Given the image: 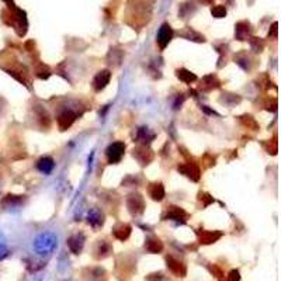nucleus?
Masks as SVG:
<instances>
[{
    "label": "nucleus",
    "mask_w": 281,
    "mask_h": 281,
    "mask_svg": "<svg viewBox=\"0 0 281 281\" xmlns=\"http://www.w3.org/2000/svg\"><path fill=\"white\" fill-rule=\"evenodd\" d=\"M37 167H38V170H40V172L48 174V173H51L52 170H54L55 163L51 158H42V159H40V161H38Z\"/></svg>",
    "instance_id": "nucleus-13"
},
{
    "label": "nucleus",
    "mask_w": 281,
    "mask_h": 281,
    "mask_svg": "<svg viewBox=\"0 0 281 281\" xmlns=\"http://www.w3.org/2000/svg\"><path fill=\"white\" fill-rule=\"evenodd\" d=\"M200 200H205V204H204V205H208L211 202H214V199H212L211 196H208V194H205V193H201V194H200Z\"/></svg>",
    "instance_id": "nucleus-24"
},
{
    "label": "nucleus",
    "mask_w": 281,
    "mask_h": 281,
    "mask_svg": "<svg viewBox=\"0 0 281 281\" xmlns=\"http://www.w3.org/2000/svg\"><path fill=\"white\" fill-rule=\"evenodd\" d=\"M166 262H167V267H169V270L173 273V274H176L177 277H184L186 276V266L182 263V262H179V260H176L174 257L172 256H169L167 259H166Z\"/></svg>",
    "instance_id": "nucleus-8"
},
{
    "label": "nucleus",
    "mask_w": 281,
    "mask_h": 281,
    "mask_svg": "<svg viewBox=\"0 0 281 281\" xmlns=\"http://www.w3.org/2000/svg\"><path fill=\"white\" fill-rule=\"evenodd\" d=\"M7 254H9V249H7L6 243H4L3 238H0V260H1V259H4Z\"/></svg>",
    "instance_id": "nucleus-23"
},
{
    "label": "nucleus",
    "mask_w": 281,
    "mask_h": 281,
    "mask_svg": "<svg viewBox=\"0 0 281 281\" xmlns=\"http://www.w3.org/2000/svg\"><path fill=\"white\" fill-rule=\"evenodd\" d=\"M110 252H111V247L110 245H107L104 241H101L99 242V245L97 247L94 249V256H96V259H103V257H106V256H109Z\"/></svg>",
    "instance_id": "nucleus-17"
},
{
    "label": "nucleus",
    "mask_w": 281,
    "mask_h": 281,
    "mask_svg": "<svg viewBox=\"0 0 281 281\" xmlns=\"http://www.w3.org/2000/svg\"><path fill=\"white\" fill-rule=\"evenodd\" d=\"M149 196H151L155 201H161V200L164 197V187L161 183L151 184V187H149Z\"/></svg>",
    "instance_id": "nucleus-14"
},
{
    "label": "nucleus",
    "mask_w": 281,
    "mask_h": 281,
    "mask_svg": "<svg viewBox=\"0 0 281 281\" xmlns=\"http://www.w3.org/2000/svg\"><path fill=\"white\" fill-rule=\"evenodd\" d=\"M228 281H239V273L236 272V270L229 273V276H228Z\"/></svg>",
    "instance_id": "nucleus-25"
},
{
    "label": "nucleus",
    "mask_w": 281,
    "mask_h": 281,
    "mask_svg": "<svg viewBox=\"0 0 281 281\" xmlns=\"http://www.w3.org/2000/svg\"><path fill=\"white\" fill-rule=\"evenodd\" d=\"M221 236H222V234H221V232L204 231V232L200 235V242H201V243H204V245H209V243H214V242H217Z\"/></svg>",
    "instance_id": "nucleus-12"
},
{
    "label": "nucleus",
    "mask_w": 281,
    "mask_h": 281,
    "mask_svg": "<svg viewBox=\"0 0 281 281\" xmlns=\"http://www.w3.org/2000/svg\"><path fill=\"white\" fill-rule=\"evenodd\" d=\"M145 247L151 253H161L163 250V243L159 239H149L145 243Z\"/></svg>",
    "instance_id": "nucleus-16"
},
{
    "label": "nucleus",
    "mask_w": 281,
    "mask_h": 281,
    "mask_svg": "<svg viewBox=\"0 0 281 281\" xmlns=\"http://www.w3.org/2000/svg\"><path fill=\"white\" fill-rule=\"evenodd\" d=\"M21 202V199L20 197H17V196H7L6 199L3 200V205L4 207H7V208H10V207H14V205H18Z\"/></svg>",
    "instance_id": "nucleus-20"
},
{
    "label": "nucleus",
    "mask_w": 281,
    "mask_h": 281,
    "mask_svg": "<svg viewBox=\"0 0 281 281\" xmlns=\"http://www.w3.org/2000/svg\"><path fill=\"white\" fill-rule=\"evenodd\" d=\"M83 245H84V236L82 234H76L68 239V246L75 254H79L82 252Z\"/></svg>",
    "instance_id": "nucleus-9"
},
{
    "label": "nucleus",
    "mask_w": 281,
    "mask_h": 281,
    "mask_svg": "<svg viewBox=\"0 0 281 281\" xmlns=\"http://www.w3.org/2000/svg\"><path fill=\"white\" fill-rule=\"evenodd\" d=\"M131 235V227L127 224H121L117 228H114V236L120 241H125Z\"/></svg>",
    "instance_id": "nucleus-15"
},
{
    "label": "nucleus",
    "mask_w": 281,
    "mask_h": 281,
    "mask_svg": "<svg viewBox=\"0 0 281 281\" xmlns=\"http://www.w3.org/2000/svg\"><path fill=\"white\" fill-rule=\"evenodd\" d=\"M134 156H135L136 159L142 164H148L152 161V158H154V156H152V152H151L149 149H146L145 146L135 149V151H134Z\"/></svg>",
    "instance_id": "nucleus-11"
},
{
    "label": "nucleus",
    "mask_w": 281,
    "mask_h": 281,
    "mask_svg": "<svg viewBox=\"0 0 281 281\" xmlns=\"http://www.w3.org/2000/svg\"><path fill=\"white\" fill-rule=\"evenodd\" d=\"M87 221L93 227H100V225H103V215L100 214V211H97V209H91V211H89Z\"/></svg>",
    "instance_id": "nucleus-18"
},
{
    "label": "nucleus",
    "mask_w": 281,
    "mask_h": 281,
    "mask_svg": "<svg viewBox=\"0 0 281 281\" xmlns=\"http://www.w3.org/2000/svg\"><path fill=\"white\" fill-rule=\"evenodd\" d=\"M173 38V28L169 26V24H162V27L159 30V33H158V37H156V40H158V44L159 46L164 49L166 45L172 41Z\"/></svg>",
    "instance_id": "nucleus-3"
},
{
    "label": "nucleus",
    "mask_w": 281,
    "mask_h": 281,
    "mask_svg": "<svg viewBox=\"0 0 281 281\" xmlns=\"http://www.w3.org/2000/svg\"><path fill=\"white\" fill-rule=\"evenodd\" d=\"M176 73H177V78L184 83H191L197 80V76L194 73H191L190 71H187V69H179Z\"/></svg>",
    "instance_id": "nucleus-19"
},
{
    "label": "nucleus",
    "mask_w": 281,
    "mask_h": 281,
    "mask_svg": "<svg viewBox=\"0 0 281 281\" xmlns=\"http://www.w3.org/2000/svg\"><path fill=\"white\" fill-rule=\"evenodd\" d=\"M128 208L131 209V212H134V214H142L144 209H145V201L138 194L129 196V199H128Z\"/></svg>",
    "instance_id": "nucleus-6"
},
{
    "label": "nucleus",
    "mask_w": 281,
    "mask_h": 281,
    "mask_svg": "<svg viewBox=\"0 0 281 281\" xmlns=\"http://www.w3.org/2000/svg\"><path fill=\"white\" fill-rule=\"evenodd\" d=\"M208 79H211V80H214V82L217 80V78H215L214 75H212V78H211V76H207V79H204V80L207 82ZM207 84H208V87H207V89H212V87H215V84H212V83H207Z\"/></svg>",
    "instance_id": "nucleus-26"
},
{
    "label": "nucleus",
    "mask_w": 281,
    "mask_h": 281,
    "mask_svg": "<svg viewBox=\"0 0 281 281\" xmlns=\"http://www.w3.org/2000/svg\"><path fill=\"white\" fill-rule=\"evenodd\" d=\"M211 13H212L214 17L222 18L225 17V14H227V9H225L224 6H214V7L211 9Z\"/></svg>",
    "instance_id": "nucleus-21"
},
{
    "label": "nucleus",
    "mask_w": 281,
    "mask_h": 281,
    "mask_svg": "<svg viewBox=\"0 0 281 281\" xmlns=\"http://www.w3.org/2000/svg\"><path fill=\"white\" fill-rule=\"evenodd\" d=\"M55 246H56V236L52 234H42L34 242V249L38 254H49L54 252Z\"/></svg>",
    "instance_id": "nucleus-1"
},
{
    "label": "nucleus",
    "mask_w": 281,
    "mask_h": 281,
    "mask_svg": "<svg viewBox=\"0 0 281 281\" xmlns=\"http://www.w3.org/2000/svg\"><path fill=\"white\" fill-rule=\"evenodd\" d=\"M75 120H76V114H75L73 111H71V110L64 111V113L59 114V117H58V125H59V129H61V131L68 129V128L71 127L73 122H75Z\"/></svg>",
    "instance_id": "nucleus-7"
},
{
    "label": "nucleus",
    "mask_w": 281,
    "mask_h": 281,
    "mask_svg": "<svg viewBox=\"0 0 281 281\" xmlns=\"http://www.w3.org/2000/svg\"><path fill=\"white\" fill-rule=\"evenodd\" d=\"M179 172L186 174L187 177H190L191 180H194V182H199L200 180V173H201L200 172V167L196 163H193V162L179 166Z\"/></svg>",
    "instance_id": "nucleus-5"
},
{
    "label": "nucleus",
    "mask_w": 281,
    "mask_h": 281,
    "mask_svg": "<svg viewBox=\"0 0 281 281\" xmlns=\"http://www.w3.org/2000/svg\"><path fill=\"white\" fill-rule=\"evenodd\" d=\"M166 217L169 219H173V221H182L184 222L187 219V212L184 209L179 208V207H169L167 211H166Z\"/></svg>",
    "instance_id": "nucleus-10"
},
{
    "label": "nucleus",
    "mask_w": 281,
    "mask_h": 281,
    "mask_svg": "<svg viewBox=\"0 0 281 281\" xmlns=\"http://www.w3.org/2000/svg\"><path fill=\"white\" fill-rule=\"evenodd\" d=\"M124 151H125V145L122 142H114L107 148L106 155L109 159V163H118L121 161V158L124 156Z\"/></svg>",
    "instance_id": "nucleus-2"
},
{
    "label": "nucleus",
    "mask_w": 281,
    "mask_h": 281,
    "mask_svg": "<svg viewBox=\"0 0 281 281\" xmlns=\"http://www.w3.org/2000/svg\"><path fill=\"white\" fill-rule=\"evenodd\" d=\"M37 76L38 78H41V79H48L49 78V75H51V72H49V69L46 68L45 65H40V68H37Z\"/></svg>",
    "instance_id": "nucleus-22"
},
{
    "label": "nucleus",
    "mask_w": 281,
    "mask_h": 281,
    "mask_svg": "<svg viewBox=\"0 0 281 281\" xmlns=\"http://www.w3.org/2000/svg\"><path fill=\"white\" fill-rule=\"evenodd\" d=\"M110 80H111V73H110V71H101V72H99L94 76V79H93V87H94V90H103V89L109 84Z\"/></svg>",
    "instance_id": "nucleus-4"
}]
</instances>
